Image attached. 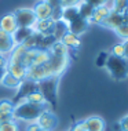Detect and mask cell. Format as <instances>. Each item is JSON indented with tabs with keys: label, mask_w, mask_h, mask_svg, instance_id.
<instances>
[{
	"label": "cell",
	"mask_w": 128,
	"mask_h": 131,
	"mask_svg": "<svg viewBox=\"0 0 128 131\" xmlns=\"http://www.w3.org/2000/svg\"><path fill=\"white\" fill-rule=\"evenodd\" d=\"M4 72H6V70L0 69V80H2V77H3V75H4Z\"/></svg>",
	"instance_id": "e575fe53"
},
{
	"label": "cell",
	"mask_w": 128,
	"mask_h": 131,
	"mask_svg": "<svg viewBox=\"0 0 128 131\" xmlns=\"http://www.w3.org/2000/svg\"><path fill=\"white\" fill-rule=\"evenodd\" d=\"M26 102H29V104H33V105H37V106H41V108H44L45 105H47V101H45V98H44V95H43L40 91L37 90H33V91H30L29 94L26 95V97L24 98Z\"/></svg>",
	"instance_id": "e0dca14e"
},
{
	"label": "cell",
	"mask_w": 128,
	"mask_h": 131,
	"mask_svg": "<svg viewBox=\"0 0 128 131\" xmlns=\"http://www.w3.org/2000/svg\"><path fill=\"white\" fill-rule=\"evenodd\" d=\"M124 22H127L125 15H124V14H117V13H114V11H110V14L103 19V22L101 24V26L106 28V29L114 30L116 28H119V26L121 25V24H124Z\"/></svg>",
	"instance_id": "8fae6325"
},
{
	"label": "cell",
	"mask_w": 128,
	"mask_h": 131,
	"mask_svg": "<svg viewBox=\"0 0 128 131\" xmlns=\"http://www.w3.org/2000/svg\"><path fill=\"white\" fill-rule=\"evenodd\" d=\"M65 26L67 28V30H69V32H72V33L77 35V36H80V35H83L84 32L88 29L90 22H88L87 19H84L83 17H80V14L77 13L76 15L73 17V18H70V19L65 24Z\"/></svg>",
	"instance_id": "52a82bcc"
},
{
	"label": "cell",
	"mask_w": 128,
	"mask_h": 131,
	"mask_svg": "<svg viewBox=\"0 0 128 131\" xmlns=\"http://www.w3.org/2000/svg\"><path fill=\"white\" fill-rule=\"evenodd\" d=\"M124 15H125V19H127V22H128V10L125 11V14H124Z\"/></svg>",
	"instance_id": "d590c367"
},
{
	"label": "cell",
	"mask_w": 128,
	"mask_h": 131,
	"mask_svg": "<svg viewBox=\"0 0 128 131\" xmlns=\"http://www.w3.org/2000/svg\"><path fill=\"white\" fill-rule=\"evenodd\" d=\"M7 62H8V59H7V55L0 54V69L6 70V69H7Z\"/></svg>",
	"instance_id": "d6a6232c"
},
{
	"label": "cell",
	"mask_w": 128,
	"mask_h": 131,
	"mask_svg": "<svg viewBox=\"0 0 128 131\" xmlns=\"http://www.w3.org/2000/svg\"><path fill=\"white\" fill-rule=\"evenodd\" d=\"M50 57V51L47 48H37L36 51V55H34V59H33V63H32V66H39V65H44V63L48 62Z\"/></svg>",
	"instance_id": "ffe728a7"
},
{
	"label": "cell",
	"mask_w": 128,
	"mask_h": 131,
	"mask_svg": "<svg viewBox=\"0 0 128 131\" xmlns=\"http://www.w3.org/2000/svg\"><path fill=\"white\" fill-rule=\"evenodd\" d=\"M15 104L11 100H0V123L13 122Z\"/></svg>",
	"instance_id": "30bf717a"
},
{
	"label": "cell",
	"mask_w": 128,
	"mask_h": 131,
	"mask_svg": "<svg viewBox=\"0 0 128 131\" xmlns=\"http://www.w3.org/2000/svg\"><path fill=\"white\" fill-rule=\"evenodd\" d=\"M0 131H21V127L17 120H13V122L0 123Z\"/></svg>",
	"instance_id": "cb8c5ba5"
},
{
	"label": "cell",
	"mask_w": 128,
	"mask_h": 131,
	"mask_svg": "<svg viewBox=\"0 0 128 131\" xmlns=\"http://www.w3.org/2000/svg\"><path fill=\"white\" fill-rule=\"evenodd\" d=\"M36 123L39 124L40 128L48 130V131H54L58 126V117L50 109H43L41 113L39 115V117L36 119Z\"/></svg>",
	"instance_id": "8992f818"
},
{
	"label": "cell",
	"mask_w": 128,
	"mask_h": 131,
	"mask_svg": "<svg viewBox=\"0 0 128 131\" xmlns=\"http://www.w3.org/2000/svg\"><path fill=\"white\" fill-rule=\"evenodd\" d=\"M124 59L128 61V40H124Z\"/></svg>",
	"instance_id": "836d02e7"
},
{
	"label": "cell",
	"mask_w": 128,
	"mask_h": 131,
	"mask_svg": "<svg viewBox=\"0 0 128 131\" xmlns=\"http://www.w3.org/2000/svg\"><path fill=\"white\" fill-rule=\"evenodd\" d=\"M117 127H119V131H128V115L124 116V117L117 123Z\"/></svg>",
	"instance_id": "f1b7e54d"
},
{
	"label": "cell",
	"mask_w": 128,
	"mask_h": 131,
	"mask_svg": "<svg viewBox=\"0 0 128 131\" xmlns=\"http://www.w3.org/2000/svg\"><path fill=\"white\" fill-rule=\"evenodd\" d=\"M105 69L108 70L109 76L114 80L123 81L128 79V61L121 57L109 54L105 63Z\"/></svg>",
	"instance_id": "7a4b0ae2"
},
{
	"label": "cell",
	"mask_w": 128,
	"mask_h": 131,
	"mask_svg": "<svg viewBox=\"0 0 128 131\" xmlns=\"http://www.w3.org/2000/svg\"><path fill=\"white\" fill-rule=\"evenodd\" d=\"M114 32H116V35H117L120 39H121L123 41H124V40H128V22L121 24L119 28H116Z\"/></svg>",
	"instance_id": "d4e9b609"
},
{
	"label": "cell",
	"mask_w": 128,
	"mask_h": 131,
	"mask_svg": "<svg viewBox=\"0 0 128 131\" xmlns=\"http://www.w3.org/2000/svg\"><path fill=\"white\" fill-rule=\"evenodd\" d=\"M81 2L87 3L92 8H97V7H101V6H108L109 0H81Z\"/></svg>",
	"instance_id": "83f0119b"
},
{
	"label": "cell",
	"mask_w": 128,
	"mask_h": 131,
	"mask_svg": "<svg viewBox=\"0 0 128 131\" xmlns=\"http://www.w3.org/2000/svg\"><path fill=\"white\" fill-rule=\"evenodd\" d=\"M39 131H48V130H44V128H40V130H39Z\"/></svg>",
	"instance_id": "8d00e7d4"
},
{
	"label": "cell",
	"mask_w": 128,
	"mask_h": 131,
	"mask_svg": "<svg viewBox=\"0 0 128 131\" xmlns=\"http://www.w3.org/2000/svg\"><path fill=\"white\" fill-rule=\"evenodd\" d=\"M0 86L2 87H6V88H10V90H18L19 86H21V80L15 79L13 75H10L8 72H4L2 80H0Z\"/></svg>",
	"instance_id": "ac0fdd59"
},
{
	"label": "cell",
	"mask_w": 128,
	"mask_h": 131,
	"mask_svg": "<svg viewBox=\"0 0 128 131\" xmlns=\"http://www.w3.org/2000/svg\"><path fill=\"white\" fill-rule=\"evenodd\" d=\"M44 108L33 104H29L25 100L19 101L18 104H15V108H14V120L17 122H24V123H33L36 122V119L39 117V115L41 113V111Z\"/></svg>",
	"instance_id": "6da1fadb"
},
{
	"label": "cell",
	"mask_w": 128,
	"mask_h": 131,
	"mask_svg": "<svg viewBox=\"0 0 128 131\" xmlns=\"http://www.w3.org/2000/svg\"><path fill=\"white\" fill-rule=\"evenodd\" d=\"M36 19H50L54 15V8L48 4L45 0H37L36 4L32 7Z\"/></svg>",
	"instance_id": "ba28073f"
},
{
	"label": "cell",
	"mask_w": 128,
	"mask_h": 131,
	"mask_svg": "<svg viewBox=\"0 0 128 131\" xmlns=\"http://www.w3.org/2000/svg\"><path fill=\"white\" fill-rule=\"evenodd\" d=\"M69 61H70L69 55H52L51 54L48 62L44 63L48 76L50 77H54V76L61 77V75L65 72L67 65H69Z\"/></svg>",
	"instance_id": "3957f363"
},
{
	"label": "cell",
	"mask_w": 128,
	"mask_h": 131,
	"mask_svg": "<svg viewBox=\"0 0 128 131\" xmlns=\"http://www.w3.org/2000/svg\"><path fill=\"white\" fill-rule=\"evenodd\" d=\"M76 7H77V11H79L80 17H83L84 19H87L88 22H90V18L92 17V13H94V8H92L91 6H88L87 3L81 2V0L76 4Z\"/></svg>",
	"instance_id": "44dd1931"
},
{
	"label": "cell",
	"mask_w": 128,
	"mask_h": 131,
	"mask_svg": "<svg viewBox=\"0 0 128 131\" xmlns=\"http://www.w3.org/2000/svg\"><path fill=\"white\" fill-rule=\"evenodd\" d=\"M58 84H59V77H48L37 83V90L44 95L47 104H55L56 100V93H58Z\"/></svg>",
	"instance_id": "277c9868"
},
{
	"label": "cell",
	"mask_w": 128,
	"mask_h": 131,
	"mask_svg": "<svg viewBox=\"0 0 128 131\" xmlns=\"http://www.w3.org/2000/svg\"><path fill=\"white\" fill-rule=\"evenodd\" d=\"M32 33H33V30H32L30 28H18V29L13 33L14 43L15 44H22Z\"/></svg>",
	"instance_id": "d6986e66"
},
{
	"label": "cell",
	"mask_w": 128,
	"mask_h": 131,
	"mask_svg": "<svg viewBox=\"0 0 128 131\" xmlns=\"http://www.w3.org/2000/svg\"><path fill=\"white\" fill-rule=\"evenodd\" d=\"M85 131H105L106 123L101 116H90L83 120Z\"/></svg>",
	"instance_id": "4fadbf2b"
},
{
	"label": "cell",
	"mask_w": 128,
	"mask_h": 131,
	"mask_svg": "<svg viewBox=\"0 0 128 131\" xmlns=\"http://www.w3.org/2000/svg\"><path fill=\"white\" fill-rule=\"evenodd\" d=\"M15 43H14V39H13V35L10 33H6V32L0 30V54L3 55H7L14 50L15 47Z\"/></svg>",
	"instance_id": "5bb4252c"
},
{
	"label": "cell",
	"mask_w": 128,
	"mask_h": 131,
	"mask_svg": "<svg viewBox=\"0 0 128 131\" xmlns=\"http://www.w3.org/2000/svg\"><path fill=\"white\" fill-rule=\"evenodd\" d=\"M69 131H85V127L83 124V120H81V122H77L76 124H73V127Z\"/></svg>",
	"instance_id": "1f68e13d"
},
{
	"label": "cell",
	"mask_w": 128,
	"mask_h": 131,
	"mask_svg": "<svg viewBox=\"0 0 128 131\" xmlns=\"http://www.w3.org/2000/svg\"><path fill=\"white\" fill-rule=\"evenodd\" d=\"M56 21H54L52 18L50 19H37L34 22V25L32 26V30L37 35H41V36H47V35H52L55 28Z\"/></svg>",
	"instance_id": "9c48e42d"
},
{
	"label": "cell",
	"mask_w": 128,
	"mask_h": 131,
	"mask_svg": "<svg viewBox=\"0 0 128 131\" xmlns=\"http://www.w3.org/2000/svg\"><path fill=\"white\" fill-rule=\"evenodd\" d=\"M14 17H15L17 25L18 28H30L34 25L36 22V15H34L33 10L32 8H26V7H22V8H17L15 11L13 13Z\"/></svg>",
	"instance_id": "5b68a950"
},
{
	"label": "cell",
	"mask_w": 128,
	"mask_h": 131,
	"mask_svg": "<svg viewBox=\"0 0 128 131\" xmlns=\"http://www.w3.org/2000/svg\"><path fill=\"white\" fill-rule=\"evenodd\" d=\"M59 41L65 46V47H67V50H79V48L81 47V39L80 36H77V35L72 33V32L66 30L65 33L62 35V37L59 39Z\"/></svg>",
	"instance_id": "7c38bea8"
},
{
	"label": "cell",
	"mask_w": 128,
	"mask_h": 131,
	"mask_svg": "<svg viewBox=\"0 0 128 131\" xmlns=\"http://www.w3.org/2000/svg\"><path fill=\"white\" fill-rule=\"evenodd\" d=\"M50 54L52 55H69V50H67V47H65L59 40H56L55 43L51 44V47L48 48Z\"/></svg>",
	"instance_id": "7402d4cb"
},
{
	"label": "cell",
	"mask_w": 128,
	"mask_h": 131,
	"mask_svg": "<svg viewBox=\"0 0 128 131\" xmlns=\"http://www.w3.org/2000/svg\"><path fill=\"white\" fill-rule=\"evenodd\" d=\"M17 29H18V25H17L15 17H14L13 13H8L0 18V30L13 35Z\"/></svg>",
	"instance_id": "9a60e30c"
},
{
	"label": "cell",
	"mask_w": 128,
	"mask_h": 131,
	"mask_svg": "<svg viewBox=\"0 0 128 131\" xmlns=\"http://www.w3.org/2000/svg\"><path fill=\"white\" fill-rule=\"evenodd\" d=\"M40 130V127H39V124L36 122H33V123H28L26 127H25V131H39Z\"/></svg>",
	"instance_id": "4dcf8cb0"
},
{
	"label": "cell",
	"mask_w": 128,
	"mask_h": 131,
	"mask_svg": "<svg viewBox=\"0 0 128 131\" xmlns=\"http://www.w3.org/2000/svg\"><path fill=\"white\" fill-rule=\"evenodd\" d=\"M108 57H109V52H106V51L99 52L98 57H97V59H95V63H97L98 68H105V63H106Z\"/></svg>",
	"instance_id": "4316f807"
},
{
	"label": "cell",
	"mask_w": 128,
	"mask_h": 131,
	"mask_svg": "<svg viewBox=\"0 0 128 131\" xmlns=\"http://www.w3.org/2000/svg\"><path fill=\"white\" fill-rule=\"evenodd\" d=\"M59 2V6L62 7V8H66V7H73L76 6L77 3L80 2V0H58Z\"/></svg>",
	"instance_id": "f546056e"
},
{
	"label": "cell",
	"mask_w": 128,
	"mask_h": 131,
	"mask_svg": "<svg viewBox=\"0 0 128 131\" xmlns=\"http://www.w3.org/2000/svg\"><path fill=\"white\" fill-rule=\"evenodd\" d=\"M110 10L117 14H125L128 10V0H113Z\"/></svg>",
	"instance_id": "603a6c76"
},
{
	"label": "cell",
	"mask_w": 128,
	"mask_h": 131,
	"mask_svg": "<svg viewBox=\"0 0 128 131\" xmlns=\"http://www.w3.org/2000/svg\"><path fill=\"white\" fill-rule=\"evenodd\" d=\"M110 7L109 6H101L94 8V13H92V17L90 18V24H95V25H101L103 22V19L110 14Z\"/></svg>",
	"instance_id": "2e32d148"
},
{
	"label": "cell",
	"mask_w": 128,
	"mask_h": 131,
	"mask_svg": "<svg viewBox=\"0 0 128 131\" xmlns=\"http://www.w3.org/2000/svg\"><path fill=\"white\" fill-rule=\"evenodd\" d=\"M109 54L112 55H116V57H121L124 58V43H116L112 46V48H110V52Z\"/></svg>",
	"instance_id": "484cf974"
}]
</instances>
